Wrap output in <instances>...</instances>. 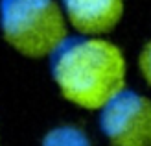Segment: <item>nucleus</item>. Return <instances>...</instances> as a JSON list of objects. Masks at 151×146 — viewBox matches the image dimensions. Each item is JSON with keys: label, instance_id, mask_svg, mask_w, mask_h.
Returning a JSON list of instances; mask_svg holds the SVG:
<instances>
[{"label": "nucleus", "instance_id": "nucleus-1", "mask_svg": "<svg viewBox=\"0 0 151 146\" xmlns=\"http://www.w3.org/2000/svg\"><path fill=\"white\" fill-rule=\"evenodd\" d=\"M50 72L66 102L100 111L125 89L127 63L114 43L98 35L66 37L50 56Z\"/></svg>", "mask_w": 151, "mask_h": 146}, {"label": "nucleus", "instance_id": "nucleus-2", "mask_svg": "<svg viewBox=\"0 0 151 146\" xmlns=\"http://www.w3.org/2000/svg\"><path fill=\"white\" fill-rule=\"evenodd\" d=\"M0 35L22 57H50L68 37L57 0H0Z\"/></svg>", "mask_w": 151, "mask_h": 146}, {"label": "nucleus", "instance_id": "nucleus-3", "mask_svg": "<svg viewBox=\"0 0 151 146\" xmlns=\"http://www.w3.org/2000/svg\"><path fill=\"white\" fill-rule=\"evenodd\" d=\"M100 128L111 146H151V98L120 91L100 109Z\"/></svg>", "mask_w": 151, "mask_h": 146}, {"label": "nucleus", "instance_id": "nucleus-4", "mask_svg": "<svg viewBox=\"0 0 151 146\" xmlns=\"http://www.w3.org/2000/svg\"><path fill=\"white\" fill-rule=\"evenodd\" d=\"M61 9L68 26L79 35H98L112 32L124 17V0H61Z\"/></svg>", "mask_w": 151, "mask_h": 146}, {"label": "nucleus", "instance_id": "nucleus-5", "mask_svg": "<svg viewBox=\"0 0 151 146\" xmlns=\"http://www.w3.org/2000/svg\"><path fill=\"white\" fill-rule=\"evenodd\" d=\"M41 146H92L85 129L72 124H63L52 128L42 137Z\"/></svg>", "mask_w": 151, "mask_h": 146}, {"label": "nucleus", "instance_id": "nucleus-6", "mask_svg": "<svg viewBox=\"0 0 151 146\" xmlns=\"http://www.w3.org/2000/svg\"><path fill=\"white\" fill-rule=\"evenodd\" d=\"M138 67H140V72L144 76V80L147 81V85H151V39L144 44V48L140 52Z\"/></svg>", "mask_w": 151, "mask_h": 146}]
</instances>
